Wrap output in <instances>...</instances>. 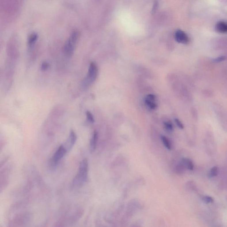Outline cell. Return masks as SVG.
<instances>
[{
  "instance_id": "20",
  "label": "cell",
  "mask_w": 227,
  "mask_h": 227,
  "mask_svg": "<svg viewBox=\"0 0 227 227\" xmlns=\"http://www.w3.org/2000/svg\"><path fill=\"white\" fill-rule=\"evenodd\" d=\"M225 59V57L224 56H219L217 57V58H216L214 59L213 61L215 62H217H217L222 61L224 60Z\"/></svg>"
},
{
  "instance_id": "17",
  "label": "cell",
  "mask_w": 227,
  "mask_h": 227,
  "mask_svg": "<svg viewBox=\"0 0 227 227\" xmlns=\"http://www.w3.org/2000/svg\"><path fill=\"white\" fill-rule=\"evenodd\" d=\"M175 123H176L177 125L179 127L180 129H183L184 128V126L182 122L178 119V118H175Z\"/></svg>"
},
{
  "instance_id": "19",
  "label": "cell",
  "mask_w": 227,
  "mask_h": 227,
  "mask_svg": "<svg viewBox=\"0 0 227 227\" xmlns=\"http://www.w3.org/2000/svg\"><path fill=\"white\" fill-rule=\"evenodd\" d=\"M192 116L194 118L195 120H198V112H197V110L196 109H193L192 110Z\"/></svg>"
},
{
  "instance_id": "18",
  "label": "cell",
  "mask_w": 227,
  "mask_h": 227,
  "mask_svg": "<svg viewBox=\"0 0 227 227\" xmlns=\"http://www.w3.org/2000/svg\"><path fill=\"white\" fill-rule=\"evenodd\" d=\"M49 65L48 63H47L46 62H44L42 64L41 66V69L42 70H46L47 69H48L49 67Z\"/></svg>"
},
{
  "instance_id": "5",
  "label": "cell",
  "mask_w": 227,
  "mask_h": 227,
  "mask_svg": "<svg viewBox=\"0 0 227 227\" xmlns=\"http://www.w3.org/2000/svg\"><path fill=\"white\" fill-rule=\"evenodd\" d=\"M77 140V135L73 130H71L69 138L65 143L64 146L65 147L67 151H70L76 143Z\"/></svg>"
},
{
  "instance_id": "6",
  "label": "cell",
  "mask_w": 227,
  "mask_h": 227,
  "mask_svg": "<svg viewBox=\"0 0 227 227\" xmlns=\"http://www.w3.org/2000/svg\"><path fill=\"white\" fill-rule=\"evenodd\" d=\"M176 41L179 43L188 44L190 42V39L187 34L181 30H177L175 34Z\"/></svg>"
},
{
  "instance_id": "8",
  "label": "cell",
  "mask_w": 227,
  "mask_h": 227,
  "mask_svg": "<svg viewBox=\"0 0 227 227\" xmlns=\"http://www.w3.org/2000/svg\"><path fill=\"white\" fill-rule=\"evenodd\" d=\"M98 139V133L96 130L93 132L92 138L90 141V150L92 152H93L96 149Z\"/></svg>"
},
{
  "instance_id": "1",
  "label": "cell",
  "mask_w": 227,
  "mask_h": 227,
  "mask_svg": "<svg viewBox=\"0 0 227 227\" xmlns=\"http://www.w3.org/2000/svg\"><path fill=\"white\" fill-rule=\"evenodd\" d=\"M88 162L87 159H84L80 163L78 173L73 181V185L75 187L81 186L86 182L88 178Z\"/></svg>"
},
{
  "instance_id": "15",
  "label": "cell",
  "mask_w": 227,
  "mask_h": 227,
  "mask_svg": "<svg viewBox=\"0 0 227 227\" xmlns=\"http://www.w3.org/2000/svg\"><path fill=\"white\" fill-rule=\"evenodd\" d=\"M164 126L167 130L172 131L173 130V124L169 122H164Z\"/></svg>"
},
{
  "instance_id": "13",
  "label": "cell",
  "mask_w": 227,
  "mask_h": 227,
  "mask_svg": "<svg viewBox=\"0 0 227 227\" xmlns=\"http://www.w3.org/2000/svg\"><path fill=\"white\" fill-rule=\"evenodd\" d=\"M38 38V35L36 33H33L29 36L28 39V43L29 45H32L36 41Z\"/></svg>"
},
{
  "instance_id": "16",
  "label": "cell",
  "mask_w": 227,
  "mask_h": 227,
  "mask_svg": "<svg viewBox=\"0 0 227 227\" xmlns=\"http://www.w3.org/2000/svg\"><path fill=\"white\" fill-rule=\"evenodd\" d=\"M202 200L204 202L207 204H209V203H213V198L209 196H203L202 197Z\"/></svg>"
},
{
  "instance_id": "3",
  "label": "cell",
  "mask_w": 227,
  "mask_h": 227,
  "mask_svg": "<svg viewBox=\"0 0 227 227\" xmlns=\"http://www.w3.org/2000/svg\"><path fill=\"white\" fill-rule=\"evenodd\" d=\"M67 152L64 145H61L51 158L50 161V165L53 167H56Z\"/></svg>"
},
{
  "instance_id": "10",
  "label": "cell",
  "mask_w": 227,
  "mask_h": 227,
  "mask_svg": "<svg viewBox=\"0 0 227 227\" xmlns=\"http://www.w3.org/2000/svg\"><path fill=\"white\" fill-rule=\"evenodd\" d=\"M181 162L184 164L186 168L190 170H192L194 169V163L190 159L184 158L182 159Z\"/></svg>"
},
{
  "instance_id": "12",
  "label": "cell",
  "mask_w": 227,
  "mask_h": 227,
  "mask_svg": "<svg viewBox=\"0 0 227 227\" xmlns=\"http://www.w3.org/2000/svg\"><path fill=\"white\" fill-rule=\"evenodd\" d=\"M162 140L164 146L169 150H171L172 148L171 144V143H170V141H169V139L166 136H162Z\"/></svg>"
},
{
  "instance_id": "2",
  "label": "cell",
  "mask_w": 227,
  "mask_h": 227,
  "mask_svg": "<svg viewBox=\"0 0 227 227\" xmlns=\"http://www.w3.org/2000/svg\"><path fill=\"white\" fill-rule=\"evenodd\" d=\"M98 71L97 67L96 65L94 63H91L89 67L87 76L83 81L84 87L87 88L94 81L97 76Z\"/></svg>"
},
{
  "instance_id": "7",
  "label": "cell",
  "mask_w": 227,
  "mask_h": 227,
  "mask_svg": "<svg viewBox=\"0 0 227 227\" xmlns=\"http://www.w3.org/2000/svg\"><path fill=\"white\" fill-rule=\"evenodd\" d=\"M155 99L156 96L155 95L153 94H148L145 98V103L150 109L154 110L158 107L157 104L154 103Z\"/></svg>"
},
{
  "instance_id": "4",
  "label": "cell",
  "mask_w": 227,
  "mask_h": 227,
  "mask_svg": "<svg viewBox=\"0 0 227 227\" xmlns=\"http://www.w3.org/2000/svg\"><path fill=\"white\" fill-rule=\"evenodd\" d=\"M78 38L75 35H71L64 47V52L66 56H70L73 54L74 45Z\"/></svg>"
},
{
  "instance_id": "9",
  "label": "cell",
  "mask_w": 227,
  "mask_h": 227,
  "mask_svg": "<svg viewBox=\"0 0 227 227\" xmlns=\"http://www.w3.org/2000/svg\"><path fill=\"white\" fill-rule=\"evenodd\" d=\"M215 30L221 33H227V22L220 21L215 25Z\"/></svg>"
},
{
  "instance_id": "14",
  "label": "cell",
  "mask_w": 227,
  "mask_h": 227,
  "mask_svg": "<svg viewBox=\"0 0 227 227\" xmlns=\"http://www.w3.org/2000/svg\"><path fill=\"white\" fill-rule=\"evenodd\" d=\"M86 116L88 120L90 123H94V118L92 113L89 111L86 112Z\"/></svg>"
},
{
  "instance_id": "11",
  "label": "cell",
  "mask_w": 227,
  "mask_h": 227,
  "mask_svg": "<svg viewBox=\"0 0 227 227\" xmlns=\"http://www.w3.org/2000/svg\"><path fill=\"white\" fill-rule=\"evenodd\" d=\"M219 173V168L217 166L213 167L210 170L209 176L210 177H214L218 176Z\"/></svg>"
}]
</instances>
